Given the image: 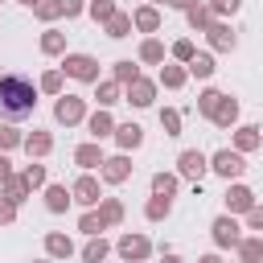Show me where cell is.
I'll use <instances>...</instances> for the list:
<instances>
[{
    "instance_id": "obj_47",
    "label": "cell",
    "mask_w": 263,
    "mask_h": 263,
    "mask_svg": "<svg viewBox=\"0 0 263 263\" xmlns=\"http://www.w3.org/2000/svg\"><path fill=\"white\" fill-rule=\"evenodd\" d=\"M242 226H247V230H255V234H263V205H255V210L242 218Z\"/></svg>"
},
{
    "instance_id": "obj_27",
    "label": "cell",
    "mask_w": 263,
    "mask_h": 263,
    "mask_svg": "<svg viewBox=\"0 0 263 263\" xmlns=\"http://www.w3.org/2000/svg\"><path fill=\"white\" fill-rule=\"evenodd\" d=\"M234 255H238V263H263V234H242Z\"/></svg>"
},
{
    "instance_id": "obj_43",
    "label": "cell",
    "mask_w": 263,
    "mask_h": 263,
    "mask_svg": "<svg viewBox=\"0 0 263 263\" xmlns=\"http://www.w3.org/2000/svg\"><path fill=\"white\" fill-rule=\"evenodd\" d=\"M12 148H25V132L16 123H0V152H12Z\"/></svg>"
},
{
    "instance_id": "obj_31",
    "label": "cell",
    "mask_w": 263,
    "mask_h": 263,
    "mask_svg": "<svg viewBox=\"0 0 263 263\" xmlns=\"http://www.w3.org/2000/svg\"><path fill=\"white\" fill-rule=\"evenodd\" d=\"M132 29H136V25H132V12H123V8H119V12H115L107 25H103V33H107L111 41H123V37H132Z\"/></svg>"
},
{
    "instance_id": "obj_51",
    "label": "cell",
    "mask_w": 263,
    "mask_h": 263,
    "mask_svg": "<svg viewBox=\"0 0 263 263\" xmlns=\"http://www.w3.org/2000/svg\"><path fill=\"white\" fill-rule=\"evenodd\" d=\"M197 263H222V255H218V251H210V255H197Z\"/></svg>"
},
{
    "instance_id": "obj_36",
    "label": "cell",
    "mask_w": 263,
    "mask_h": 263,
    "mask_svg": "<svg viewBox=\"0 0 263 263\" xmlns=\"http://www.w3.org/2000/svg\"><path fill=\"white\" fill-rule=\"evenodd\" d=\"M111 78H115L119 86H132V82L140 78V66H136L132 58H119V62H111Z\"/></svg>"
},
{
    "instance_id": "obj_12",
    "label": "cell",
    "mask_w": 263,
    "mask_h": 263,
    "mask_svg": "<svg viewBox=\"0 0 263 263\" xmlns=\"http://www.w3.org/2000/svg\"><path fill=\"white\" fill-rule=\"evenodd\" d=\"M132 168H136V164H132V156H127V152H115V156H107V160H103L99 181H103V185H123V181L132 177Z\"/></svg>"
},
{
    "instance_id": "obj_10",
    "label": "cell",
    "mask_w": 263,
    "mask_h": 263,
    "mask_svg": "<svg viewBox=\"0 0 263 263\" xmlns=\"http://www.w3.org/2000/svg\"><path fill=\"white\" fill-rule=\"evenodd\" d=\"M205 41H210V53H234L238 49V33L230 21H214L205 29Z\"/></svg>"
},
{
    "instance_id": "obj_4",
    "label": "cell",
    "mask_w": 263,
    "mask_h": 263,
    "mask_svg": "<svg viewBox=\"0 0 263 263\" xmlns=\"http://www.w3.org/2000/svg\"><path fill=\"white\" fill-rule=\"evenodd\" d=\"M86 99L82 95H58L53 99V123H62V127H78V123H86Z\"/></svg>"
},
{
    "instance_id": "obj_34",
    "label": "cell",
    "mask_w": 263,
    "mask_h": 263,
    "mask_svg": "<svg viewBox=\"0 0 263 263\" xmlns=\"http://www.w3.org/2000/svg\"><path fill=\"white\" fill-rule=\"evenodd\" d=\"M152 193H156V197H177V193H181V177H177V173H164V168L152 173Z\"/></svg>"
},
{
    "instance_id": "obj_53",
    "label": "cell",
    "mask_w": 263,
    "mask_h": 263,
    "mask_svg": "<svg viewBox=\"0 0 263 263\" xmlns=\"http://www.w3.org/2000/svg\"><path fill=\"white\" fill-rule=\"evenodd\" d=\"M16 4H25V8H37V4H41V0H16Z\"/></svg>"
},
{
    "instance_id": "obj_41",
    "label": "cell",
    "mask_w": 263,
    "mask_h": 263,
    "mask_svg": "<svg viewBox=\"0 0 263 263\" xmlns=\"http://www.w3.org/2000/svg\"><path fill=\"white\" fill-rule=\"evenodd\" d=\"M115 12H119V4H115V0H90V4H86V16H90L95 25H107Z\"/></svg>"
},
{
    "instance_id": "obj_7",
    "label": "cell",
    "mask_w": 263,
    "mask_h": 263,
    "mask_svg": "<svg viewBox=\"0 0 263 263\" xmlns=\"http://www.w3.org/2000/svg\"><path fill=\"white\" fill-rule=\"evenodd\" d=\"M210 238H214L218 251H234V247L242 242V222H238L234 214H218V218L210 222Z\"/></svg>"
},
{
    "instance_id": "obj_40",
    "label": "cell",
    "mask_w": 263,
    "mask_h": 263,
    "mask_svg": "<svg viewBox=\"0 0 263 263\" xmlns=\"http://www.w3.org/2000/svg\"><path fill=\"white\" fill-rule=\"evenodd\" d=\"M107 230V222L99 218V210H82V218H78V234H86V238H99Z\"/></svg>"
},
{
    "instance_id": "obj_33",
    "label": "cell",
    "mask_w": 263,
    "mask_h": 263,
    "mask_svg": "<svg viewBox=\"0 0 263 263\" xmlns=\"http://www.w3.org/2000/svg\"><path fill=\"white\" fill-rule=\"evenodd\" d=\"M222 99H226V90H218V86H205V90L197 95V115H201V119H214V111L222 107Z\"/></svg>"
},
{
    "instance_id": "obj_29",
    "label": "cell",
    "mask_w": 263,
    "mask_h": 263,
    "mask_svg": "<svg viewBox=\"0 0 263 263\" xmlns=\"http://www.w3.org/2000/svg\"><path fill=\"white\" fill-rule=\"evenodd\" d=\"M111 251H115V242H107V238L99 234V238H86V247L78 251V259H82V263H103Z\"/></svg>"
},
{
    "instance_id": "obj_14",
    "label": "cell",
    "mask_w": 263,
    "mask_h": 263,
    "mask_svg": "<svg viewBox=\"0 0 263 263\" xmlns=\"http://www.w3.org/2000/svg\"><path fill=\"white\" fill-rule=\"evenodd\" d=\"M115 127H119V123H115V115H111L107 107H95V111L86 115V136H90L95 144H103L107 136H115Z\"/></svg>"
},
{
    "instance_id": "obj_37",
    "label": "cell",
    "mask_w": 263,
    "mask_h": 263,
    "mask_svg": "<svg viewBox=\"0 0 263 263\" xmlns=\"http://www.w3.org/2000/svg\"><path fill=\"white\" fill-rule=\"evenodd\" d=\"M168 214H173V197H156V193H152V197L144 201V218H148V222H164Z\"/></svg>"
},
{
    "instance_id": "obj_49",
    "label": "cell",
    "mask_w": 263,
    "mask_h": 263,
    "mask_svg": "<svg viewBox=\"0 0 263 263\" xmlns=\"http://www.w3.org/2000/svg\"><path fill=\"white\" fill-rule=\"evenodd\" d=\"M16 168H12V160H8V152H0V181H8Z\"/></svg>"
},
{
    "instance_id": "obj_56",
    "label": "cell",
    "mask_w": 263,
    "mask_h": 263,
    "mask_svg": "<svg viewBox=\"0 0 263 263\" xmlns=\"http://www.w3.org/2000/svg\"><path fill=\"white\" fill-rule=\"evenodd\" d=\"M259 132H263V123H259Z\"/></svg>"
},
{
    "instance_id": "obj_25",
    "label": "cell",
    "mask_w": 263,
    "mask_h": 263,
    "mask_svg": "<svg viewBox=\"0 0 263 263\" xmlns=\"http://www.w3.org/2000/svg\"><path fill=\"white\" fill-rule=\"evenodd\" d=\"M210 123H214V127H222V132H226V127L234 132V127H238V99H234V95H226V99H222V107L214 111V119H210Z\"/></svg>"
},
{
    "instance_id": "obj_48",
    "label": "cell",
    "mask_w": 263,
    "mask_h": 263,
    "mask_svg": "<svg viewBox=\"0 0 263 263\" xmlns=\"http://www.w3.org/2000/svg\"><path fill=\"white\" fill-rule=\"evenodd\" d=\"M16 210H21V205H12L8 197H0V226H12V222H16Z\"/></svg>"
},
{
    "instance_id": "obj_21",
    "label": "cell",
    "mask_w": 263,
    "mask_h": 263,
    "mask_svg": "<svg viewBox=\"0 0 263 263\" xmlns=\"http://www.w3.org/2000/svg\"><path fill=\"white\" fill-rule=\"evenodd\" d=\"M136 58H140L144 66H164V62H168V49H164L160 37H144L140 49H136Z\"/></svg>"
},
{
    "instance_id": "obj_44",
    "label": "cell",
    "mask_w": 263,
    "mask_h": 263,
    "mask_svg": "<svg viewBox=\"0 0 263 263\" xmlns=\"http://www.w3.org/2000/svg\"><path fill=\"white\" fill-rule=\"evenodd\" d=\"M33 16H37V21H45V25H53V21H58V16H66V12H62V0H41V4L33 8Z\"/></svg>"
},
{
    "instance_id": "obj_13",
    "label": "cell",
    "mask_w": 263,
    "mask_h": 263,
    "mask_svg": "<svg viewBox=\"0 0 263 263\" xmlns=\"http://www.w3.org/2000/svg\"><path fill=\"white\" fill-rule=\"evenodd\" d=\"M132 25H136V33L156 37V33H160V25H164V16H160V8H156V4H136V8H132Z\"/></svg>"
},
{
    "instance_id": "obj_50",
    "label": "cell",
    "mask_w": 263,
    "mask_h": 263,
    "mask_svg": "<svg viewBox=\"0 0 263 263\" xmlns=\"http://www.w3.org/2000/svg\"><path fill=\"white\" fill-rule=\"evenodd\" d=\"M193 4H201V0H173V8H181V12H189Z\"/></svg>"
},
{
    "instance_id": "obj_28",
    "label": "cell",
    "mask_w": 263,
    "mask_h": 263,
    "mask_svg": "<svg viewBox=\"0 0 263 263\" xmlns=\"http://www.w3.org/2000/svg\"><path fill=\"white\" fill-rule=\"evenodd\" d=\"M185 70H189V78H201V82H210V78H214V70H218V62H214V53H210V49H197V58H193Z\"/></svg>"
},
{
    "instance_id": "obj_42",
    "label": "cell",
    "mask_w": 263,
    "mask_h": 263,
    "mask_svg": "<svg viewBox=\"0 0 263 263\" xmlns=\"http://www.w3.org/2000/svg\"><path fill=\"white\" fill-rule=\"evenodd\" d=\"M168 58H173V62H181V66H189V62L197 58V45H193L189 37H177V41L168 45Z\"/></svg>"
},
{
    "instance_id": "obj_5",
    "label": "cell",
    "mask_w": 263,
    "mask_h": 263,
    "mask_svg": "<svg viewBox=\"0 0 263 263\" xmlns=\"http://www.w3.org/2000/svg\"><path fill=\"white\" fill-rule=\"evenodd\" d=\"M205 173H210V156H205L201 148H181V152H177V177H181V181L201 185Z\"/></svg>"
},
{
    "instance_id": "obj_20",
    "label": "cell",
    "mask_w": 263,
    "mask_h": 263,
    "mask_svg": "<svg viewBox=\"0 0 263 263\" xmlns=\"http://www.w3.org/2000/svg\"><path fill=\"white\" fill-rule=\"evenodd\" d=\"M111 140H115V148H119V152H136V148L144 144V127L127 119V123H119V127H115V136H111Z\"/></svg>"
},
{
    "instance_id": "obj_26",
    "label": "cell",
    "mask_w": 263,
    "mask_h": 263,
    "mask_svg": "<svg viewBox=\"0 0 263 263\" xmlns=\"http://www.w3.org/2000/svg\"><path fill=\"white\" fill-rule=\"evenodd\" d=\"M29 193H33V189L25 185V177H21V173H12L8 181H0V197H8L12 205H25V201H29Z\"/></svg>"
},
{
    "instance_id": "obj_6",
    "label": "cell",
    "mask_w": 263,
    "mask_h": 263,
    "mask_svg": "<svg viewBox=\"0 0 263 263\" xmlns=\"http://www.w3.org/2000/svg\"><path fill=\"white\" fill-rule=\"evenodd\" d=\"M210 173H218V177L230 185V181H238V177L247 173V156L234 152V148H218V152H210Z\"/></svg>"
},
{
    "instance_id": "obj_8",
    "label": "cell",
    "mask_w": 263,
    "mask_h": 263,
    "mask_svg": "<svg viewBox=\"0 0 263 263\" xmlns=\"http://www.w3.org/2000/svg\"><path fill=\"white\" fill-rule=\"evenodd\" d=\"M70 193H74V205L95 210V205L103 201V181H99L95 173H78V177H74V185H70Z\"/></svg>"
},
{
    "instance_id": "obj_16",
    "label": "cell",
    "mask_w": 263,
    "mask_h": 263,
    "mask_svg": "<svg viewBox=\"0 0 263 263\" xmlns=\"http://www.w3.org/2000/svg\"><path fill=\"white\" fill-rule=\"evenodd\" d=\"M103 160H107V152H103V144H95V140H86V144L74 148V164H78L82 173H99Z\"/></svg>"
},
{
    "instance_id": "obj_11",
    "label": "cell",
    "mask_w": 263,
    "mask_h": 263,
    "mask_svg": "<svg viewBox=\"0 0 263 263\" xmlns=\"http://www.w3.org/2000/svg\"><path fill=\"white\" fill-rule=\"evenodd\" d=\"M156 90H160V82L140 74L132 86H123V103H132L136 111H144V107H152V103H156Z\"/></svg>"
},
{
    "instance_id": "obj_38",
    "label": "cell",
    "mask_w": 263,
    "mask_h": 263,
    "mask_svg": "<svg viewBox=\"0 0 263 263\" xmlns=\"http://www.w3.org/2000/svg\"><path fill=\"white\" fill-rule=\"evenodd\" d=\"M181 127H185V111L160 107V132H164V136H181Z\"/></svg>"
},
{
    "instance_id": "obj_2",
    "label": "cell",
    "mask_w": 263,
    "mask_h": 263,
    "mask_svg": "<svg viewBox=\"0 0 263 263\" xmlns=\"http://www.w3.org/2000/svg\"><path fill=\"white\" fill-rule=\"evenodd\" d=\"M156 247H152V238L148 234H140V230H123L119 238H115V255L123 259V263H148V255H152Z\"/></svg>"
},
{
    "instance_id": "obj_45",
    "label": "cell",
    "mask_w": 263,
    "mask_h": 263,
    "mask_svg": "<svg viewBox=\"0 0 263 263\" xmlns=\"http://www.w3.org/2000/svg\"><path fill=\"white\" fill-rule=\"evenodd\" d=\"M205 4H210L214 21H226V16H234V12L242 8V0H205Z\"/></svg>"
},
{
    "instance_id": "obj_23",
    "label": "cell",
    "mask_w": 263,
    "mask_h": 263,
    "mask_svg": "<svg viewBox=\"0 0 263 263\" xmlns=\"http://www.w3.org/2000/svg\"><path fill=\"white\" fill-rule=\"evenodd\" d=\"M156 82H160L164 90H181V86L189 82V70H185L181 62H164V66H160V74H156Z\"/></svg>"
},
{
    "instance_id": "obj_35",
    "label": "cell",
    "mask_w": 263,
    "mask_h": 263,
    "mask_svg": "<svg viewBox=\"0 0 263 263\" xmlns=\"http://www.w3.org/2000/svg\"><path fill=\"white\" fill-rule=\"evenodd\" d=\"M95 210H99V218H103V222H107V230H115V226H119V222H123V214H127V210H123V201H119V197H103V201H99V205H95Z\"/></svg>"
},
{
    "instance_id": "obj_46",
    "label": "cell",
    "mask_w": 263,
    "mask_h": 263,
    "mask_svg": "<svg viewBox=\"0 0 263 263\" xmlns=\"http://www.w3.org/2000/svg\"><path fill=\"white\" fill-rule=\"evenodd\" d=\"M86 4H90V0H62V12H66V21L82 16V12H86Z\"/></svg>"
},
{
    "instance_id": "obj_30",
    "label": "cell",
    "mask_w": 263,
    "mask_h": 263,
    "mask_svg": "<svg viewBox=\"0 0 263 263\" xmlns=\"http://www.w3.org/2000/svg\"><path fill=\"white\" fill-rule=\"evenodd\" d=\"M185 25H189V33H205L210 25H214V12H210V4L201 0V4H193L189 12H185Z\"/></svg>"
},
{
    "instance_id": "obj_24",
    "label": "cell",
    "mask_w": 263,
    "mask_h": 263,
    "mask_svg": "<svg viewBox=\"0 0 263 263\" xmlns=\"http://www.w3.org/2000/svg\"><path fill=\"white\" fill-rule=\"evenodd\" d=\"M95 103L111 111L115 103H123V86H119L115 78H99V82H95Z\"/></svg>"
},
{
    "instance_id": "obj_39",
    "label": "cell",
    "mask_w": 263,
    "mask_h": 263,
    "mask_svg": "<svg viewBox=\"0 0 263 263\" xmlns=\"http://www.w3.org/2000/svg\"><path fill=\"white\" fill-rule=\"evenodd\" d=\"M21 177H25V185H29V189H45V185H49V173H45V164H41V160H29V164L21 168Z\"/></svg>"
},
{
    "instance_id": "obj_1",
    "label": "cell",
    "mask_w": 263,
    "mask_h": 263,
    "mask_svg": "<svg viewBox=\"0 0 263 263\" xmlns=\"http://www.w3.org/2000/svg\"><path fill=\"white\" fill-rule=\"evenodd\" d=\"M33 111H37V82L12 70L0 74V119L16 123V119H29Z\"/></svg>"
},
{
    "instance_id": "obj_32",
    "label": "cell",
    "mask_w": 263,
    "mask_h": 263,
    "mask_svg": "<svg viewBox=\"0 0 263 263\" xmlns=\"http://www.w3.org/2000/svg\"><path fill=\"white\" fill-rule=\"evenodd\" d=\"M62 86H66V74H62V66H49V70L37 78V90H41V95H53V99H58V95H66Z\"/></svg>"
},
{
    "instance_id": "obj_19",
    "label": "cell",
    "mask_w": 263,
    "mask_h": 263,
    "mask_svg": "<svg viewBox=\"0 0 263 263\" xmlns=\"http://www.w3.org/2000/svg\"><path fill=\"white\" fill-rule=\"evenodd\" d=\"M41 247H45V259H62V263L74 255V238L62 234V230H49V234L41 238Z\"/></svg>"
},
{
    "instance_id": "obj_15",
    "label": "cell",
    "mask_w": 263,
    "mask_h": 263,
    "mask_svg": "<svg viewBox=\"0 0 263 263\" xmlns=\"http://www.w3.org/2000/svg\"><path fill=\"white\" fill-rule=\"evenodd\" d=\"M230 148H234V152H242V156H251V152H259V148H263V132H259L255 123H238V127H234V136H230Z\"/></svg>"
},
{
    "instance_id": "obj_3",
    "label": "cell",
    "mask_w": 263,
    "mask_h": 263,
    "mask_svg": "<svg viewBox=\"0 0 263 263\" xmlns=\"http://www.w3.org/2000/svg\"><path fill=\"white\" fill-rule=\"evenodd\" d=\"M62 74L74 78V82H99V58L95 53H82V49H70L62 58Z\"/></svg>"
},
{
    "instance_id": "obj_18",
    "label": "cell",
    "mask_w": 263,
    "mask_h": 263,
    "mask_svg": "<svg viewBox=\"0 0 263 263\" xmlns=\"http://www.w3.org/2000/svg\"><path fill=\"white\" fill-rule=\"evenodd\" d=\"M74 205V193H70V185H62V181H49L45 185V210L49 214H66Z\"/></svg>"
},
{
    "instance_id": "obj_54",
    "label": "cell",
    "mask_w": 263,
    "mask_h": 263,
    "mask_svg": "<svg viewBox=\"0 0 263 263\" xmlns=\"http://www.w3.org/2000/svg\"><path fill=\"white\" fill-rule=\"evenodd\" d=\"M144 4H156V8H160V4H173V0H144Z\"/></svg>"
},
{
    "instance_id": "obj_52",
    "label": "cell",
    "mask_w": 263,
    "mask_h": 263,
    "mask_svg": "<svg viewBox=\"0 0 263 263\" xmlns=\"http://www.w3.org/2000/svg\"><path fill=\"white\" fill-rule=\"evenodd\" d=\"M160 255H164V259H160V263H185V259H181V255H177V251H160Z\"/></svg>"
},
{
    "instance_id": "obj_17",
    "label": "cell",
    "mask_w": 263,
    "mask_h": 263,
    "mask_svg": "<svg viewBox=\"0 0 263 263\" xmlns=\"http://www.w3.org/2000/svg\"><path fill=\"white\" fill-rule=\"evenodd\" d=\"M25 152H29V160H45L53 152V132H45V127L25 132Z\"/></svg>"
},
{
    "instance_id": "obj_22",
    "label": "cell",
    "mask_w": 263,
    "mask_h": 263,
    "mask_svg": "<svg viewBox=\"0 0 263 263\" xmlns=\"http://www.w3.org/2000/svg\"><path fill=\"white\" fill-rule=\"evenodd\" d=\"M37 49L45 53V58H66L70 49H66V33L62 29H45L41 37H37Z\"/></svg>"
},
{
    "instance_id": "obj_9",
    "label": "cell",
    "mask_w": 263,
    "mask_h": 263,
    "mask_svg": "<svg viewBox=\"0 0 263 263\" xmlns=\"http://www.w3.org/2000/svg\"><path fill=\"white\" fill-rule=\"evenodd\" d=\"M222 201H226V214H234V218H247V214L259 205V201H255V189L242 185V181H230L226 193H222Z\"/></svg>"
},
{
    "instance_id": "obj_55",
    "label": "cell",
    "mask_w": 263,
    "mask_h": 263,
    "mask_svg": "<svg viewBox=\"0 0 263 263\" xmlns=\"http://www.w3.org/2000/svg\"><path fill=\"white\" fill-rule=\"evenodd\" d=\"M33 263H49V259H33Z\"/></svg>"
}]
</instances>
